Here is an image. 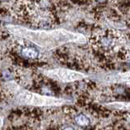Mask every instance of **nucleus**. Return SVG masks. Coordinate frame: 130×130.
<instances>
[{
  "instance_id": "nucleus-1",
  "label": "nucleus",
  "mask_w": 130,
  "mask_h": 130,
  "mask_svg": "<svg viewBox=\"0 0 130 130\" xmlns=\"http://www.w3.org/2000/svg\"><path fill=\"white\" fill-rule=\"evenodd\" d=\"M7 28L10 34L17 38L29 41L37 46L45 50H51L69 43L83 44L87 42L85 35L63 28L32 29L13 24H8Z\"/></svg>"
},
{
  "instance_id": "nucleus-2",
  "label": "nucleus",
  "mask_w": 130,
  "mask_h": 130,
  "mask_svg": "<svg viewBox=\"0 0 130 130\" xmlns=\"http://www.w3.org/2000/svg\"><path fill=\"white\" fill-rule=\"evenodd\" d=\"M125 42L123 34L112 30L93 34L90 38L92 46L95 50L103 52L106 55H115L121 60L128 59L129 56V52L124 46Z\"/></svg>"
},
{
  "instance_id": "nucleus-3",
  "label": "nucleus",
  "mask_w": 130,
  "mask_h": 130,
  "mask_svg": "<svg viewBox=\"0 0 130 130\" xmlns=\"http://www.w3.org/2000/svg\"><path fill=\"white\" fill-rule=\"evenodd\" d=\"M15 99L16 102L20 104L34 107H59L66 102L59 98L41 94L27 90L19 92Z\"/></svg>"
},
{
  "instance_id": "nucleus-4",
  "label": "nucleus",
  "mask_w": 130,
  "mask_h": 130,
  "mask_svg": "<svg viewBox=\"0 0 130 130\" xmlns=\"http://www.w3.org/2000/svg\"><path fill=\"white\" fill-rule=\"evenodd\" d=\"M44 75L52 80L63 83L74 82V81L84 80L87 77V75L85 73L62 68L46 70L44 72Z\"/></svg>"
},
{
  "instance_id": "nucleus-5",
  "label": "nucleus",
  "mask_w": 130,
  "mask_h": 130,
  "mask_svg": "<svg viewBox=\"0 0 130 130\" xmlns=\"http://www.w3.org/2000/svg\"><path fill=\"white\" fill-rule=\"evenodd\" d=\"M14 45H15V50L17 51L19 55L21 58L27 60H34L39 58L41 54L39 47L29 42V41L19 38V40L15 41Z\"/></svg>"
},
{
  "instance_id": "nucleus-6",
  "label": "nucleus",
  "mask_w": 130,
  "mask_h": 130,
  "mask_svg": "<svg viewBox=\"0 0 130 130\" xmlns=\"http://www.w3.org/2000/svg\"><path fill=\"white\" fill-rule=\"evenodd\" d=\"M105 79L109 82L112 83H124L130 85V72H117L110 74L105 77Z\"/></svg>"
},
{
  "instance_id": "nucleus-7",
  "label": "nucleus",
  "mask_w": 130,
  "mask_h": 130,
  "mask_svg": "<svg viewBox=\"0 0 130 130\" xmlns=\"http://www.w3.org/2000/svg\"><path fill=\"white\" fill-rule=\"evenodd\" d=\"M73 117H74V121L76 123V124L81 126V127H86L91 124L90 118L84 113L75 114Z\"/></svg>"
},
{
  "instance_id": "nucleus-8",
  "label": "nucleus",
  "mask_w": 130,
  "mask_h": 130,
  "mask_svg": "<svg viewBox=\"0 0 130 130\" xmlns=\"http://www.w3.org/2000/svg\"><path fill=\"white\" fill-rule=\"evenodd\" d=\"M106 106L114 110H130V103L126 102H112L107 103Z\"/></svg>"
},
{
  "instance_id": "nucleus-9",
  "label": "nucleus",
  "mask_w": 130,
  "mask_h": 130,
  "mask_svg": "<svg viewBox=\"0 0 130 130\" xmlns=\"http://www.w3.org/2000/svg\"><path fill=\"white\" fill-rule=\"evenodd\" d=\"M63 130H75V129L72 127H71V126H65V127L63 128Z\"/></svg>"
}]
</instances>
